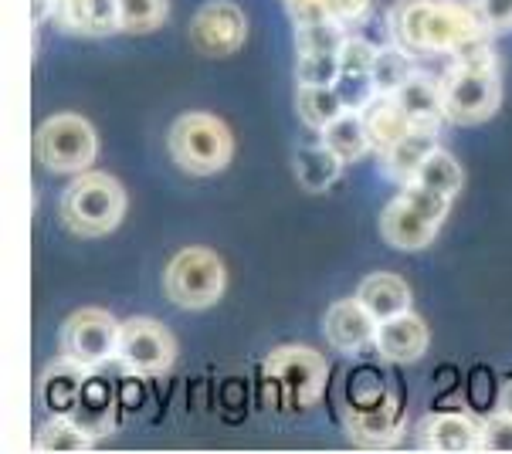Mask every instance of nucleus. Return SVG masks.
<instances>
[{"label":"nucleus","mask_w":512,"mask_h":454,"mask_svg":"<svg viewBox=\"0 0 512 454\" xmlns=\"http://www.w3.org/2000/svg\"><path fill=\"white\" fill-rule=\"evenodd\" d=\"M346 45V31L340 21H312L295 24V51L299 55H340Z\"/></svg>","instance_id":"obj_27"},{"label":"nucleus","mask_w":512,"mask_h":454,"mask_svg":"<svg viewBox=\"0 0 512 454\" xmlns=\"http://www.w3.org/2000/svg\"><path fill=\"white\" fill-rule=\"evenodd\" d=\"M228 288V268L211 248H184L170 258L163 272V292L173 305L190 312L211 309Z\"/></svg>","instance_id":"obj_6"},{"label":"nucleus","mask_w":512,"mask_h":454,"mask_svg":"<svg viewBox=\"0 0 512 454\" xmlns=\"http://www.w3.org/2000/svg\"><path fill=\"white\" fill-rule=\"evenodd\" d=\"M170 156L180 170L194 177H211L234 156V136L211 112H184L170 126Z\"/></svg>","instance_id":"obj_5"},{"label":"nucleus","mask_w":512,"mask_h":454,"mask_svg":"<svg viewBox=\"0 0 512 454\" xmlns=\"http://www.w3.org/2000/svg\"><path fill=\"white\" fill-rule=\"evenodd\" d=\"M285 11L295 24H312V21H329L326 0H285Z\"/></svg>","instance_id":"obj_34"},{"label":"nucleus","mask_w":512,"mask_h":454,"mask_svg":"<svg viewBox=\"0 0 512 454\" xmlns=\"http://www.w3.org/2000/svg\"><path fill=\"white\" fill-rule=\"evenodd\" d=\"M485 454H512V410H499V414L482 421V444Z\"/></svg>","instance_id":"obj_31"},{"label":"nucleus","mask_w":512,"mask_h":454,"mask_svg":"<svg viewBox=\"0 0 512 454\" xmlns=\"http://www.w3.org/2000/svg\"><path fill=\"white\" fill-rule=\"evenodd\" d=\"M34 156L51 173H85L99 156V133L85 116L58 112L34 133Z\"/></svg>","instance_id":"obj_7"},{"label":"nucleus","mask_w":512,"mask_h":454,"mask_svg":"<svg viewBox=\"0 0 512 454\" xmlns=\"http://www.w3.org/2000/svg\"><path fill=\"white\" fill-rule=\"evenodd\" d=\"M62 224L75 238H102L116 231L126 214V190L109 173H82L62 194Z\"/></svg>","instance_id":"obj_3"},{"label":"nucleus","mask_w":512,"mask_h":454,"mask_svg":"<svg viewBox=\"0 0 512 454\" xmlns=\"http://www.w3.org/2000/svg\"><path fill=\"white\" fill-rule=\"evenodd\" d=\"M414 75L418 72H414L411 51H404L401 45L377 48V58H373V89H377V95H397Z\"/></svg>","instance_id":"obj_26"},{"label":"nucleus","mask_w":512,"mask_h":454,"mask_svg":"<svg viewBox=\"0 0 512 454\" xmlns=\"http://www.w3.org/2000/svg\"><path fill=\"white\" fill-rule=\"evenodd\" d=\"M343 424L360 448H387L401 438V400L390 390L370 400H350L343 407Z\"/></svg>","instance_id":"obj_12"},{"label":"nucleus","mask_w":512,"mask_h":454,"mask_svg":"<svg viewBox=\"0 0 512 454\" xmlns=\"http://www.w3.org/2000/svg\"><path fill=\"white\" fill-rule=\"evenodd\" d=\"M326 11L333 21L350 24V21H360V17L370 11V0H326Z\"/></svg>","instance_id":"obj_35"},{"label":"nucleus","mask_w":512,"mask_h":454,"mask_svg":"<svg viewBox=\"0 0 512 454\" xmlns=\"http://www.w3.org/2000/svg\"><path fill=\"white\" fill-rule=\"evenodd\" d=\"M438 150V129L414 126L394 150L387 153V173L401 183H411L414 173L421 170V163Z\"/></svg>","instance_id":"obj_20"},{"label":"nucleus","mask_w":512,"mask_h":454,"mask_svg":"<svg viewBox=\"0 0 512 454\" xmlns=\"http://www.w3.org/2000/svg\"><path fill=\"white\" fill-rule=\"evenodd\" d=\"M170 17V0H119V24L129 34L163 28Z\"/></svg>","instance_id":"obj_29"},{"label":"nucleus","mask_w":512,"mask_h":454,"mask_svg":"<svg viewBox=\"0 0 512 454\" xmlns=\"http://www.w3.org/2000/svg\"><path fill=\"white\" fill-rule=\"evenodd\" d=\"M323 336H326V343L333 349H340V353H360V349L373 346L377 319L370 316V309L357 295H353V299H340L326 309Z\"/></svg>","instance_id":"obj_13"},{"label":"nucleus","mask_w":512,"mask_h":454,"mask_svg":"<svg viewBox=\"0 0 512 454\" xmlns=\"http://www.w3.org/2000/svg\"><path fill=\"white\" fill-rule=\"evenodd\" d=\"M373 58L377 48L363 38H346V45L340 51V72L343 75H373Z\"/></svg>","instance_id":"obj_32"},{"label":"nucleus","mask_w":512,"mask_h":454,"mask_svg":"<svg viewBox=\"0 0 512 454\" xmlns=\"http://www.w3.org/2000/svg\"><path fill=\"white\" fill-rule=\"evenodd\" d=\"M475 11L489 31H512V0H475Z\"/></svg>","instance_id":"obj_33"},{"label":"nucleus","mask_w":512,"mask_h":454,"mask_svg":"<svg viewBox=\"0 0 512 454\" xmlns=\"http://www.w3.org/2000/svg\"><path fill=\"white\" fill-rule=\"evenodd\" d=\"M397 102L401 109L411 116L414 126H428L438 129V122L445 119V102H441V85L428 82L424 75H414L411 82L397 92Z\"/></svg>","instance_id":"obj_22"},{"label":"nucleus","mask_w":512,"mask_h":454,"mask_svg":"<svg viewBox=\"0 0 512 454\" xmlns=\"http://www.w3.org/2000/svg\"><path fill=\"white\" fill-rule=\"evenodd\" d=\"M295 78H299V85H336V78H340V55H299Z\"/></svg>","instance_id":"obj_30"},{"label":"nucleus","mask_w":512,"mask_h":454,"mask_svg":"<svg viewBox=\"0 0 512 454\" xmlns=\"http://www.w3.org/2000/svg\"><path fill=\"white\" fill-rule=\"evenodd\" d=\"M265 380L295 410H306L326 394L329 366L323 353L309 346H279L265 360Z\"/></svg>","instance_id":"obj_8"},{"label":"nucleus","mask_w":512,"mask_h":454,"mask_svg":"<svg viewBox=\"0 0 512 454\" xmlns=\"http://www.w3.org/2000/svg\"><path fill=\"white\" fill-rule=\"evenodd\" d=\"M431 346V333L421 316L414 312H401L377 322V336H373V349L384 356L387 363H418Z\"/></svg>","instance_id":"obj_14"},{"label":"nucleus","mask_w":512,"mask_h":454,"mask_svg":"<svg viewBox=\"0 0 512 454\" xmlns=\"http://www.w3.org/2000/svg\"><path fill=\"white\" fill-rule=\"evenodd\" d=\"M482 17L458 0H397L390 7V34L411 55H455L482 41Z\"/></svg>","instance_id":"obj_1"},{"label":"nucleus","mask_w":512,"mask_h":454,"mask_svg":"<svg viewBox=\"0 0 512 454\" xmlns=\"http://www.w3.org/2000/svg\"><path fill=\"white\" fill-rule=\"evenodd\" d=\"M451 200L424 190L418 183H404V190L397 194L380 214V234L390 248L397 251H421L435 241L438 227L445 224Z\"/></svg>","instance_id":"obj_4"},{"label":"nucleus","mask_w":512,"mask_h":454,"mask_svg":"<svg viewBox=\"0 0 512 454\" xmlns=\"http://www.w3.org/2000/svg\"><path fill=\"white\" fill-rule=\"evenodd\" d=\"M343 173V160L319 139V146H299L295 150V177L306 190L319 194V190L333 187Z\"/></svg>","instance_id":"obj_21"},{"label":"nucleus","mask_w":512,"mask_h":454,"mask_svg":"<svg viewBox=\"0 0 512 454\" xmlns=\"http://www.w3.org/2000/svg\"><path fill=\"white\" fill-rule=\"evenodd\" d=\"M95 431H89L85 424H78L72 414H58L38 431L34 448L38 451H55V454H72V451H92Z\"/></svg>","instance_id":"obj_23"},{"label":"nucleus","mask_w":512,"mask_h":454,"mask_svg":"<svg viewBox=\"0 0 512 454\" xmlns=\"http://www.w3.org/2000/svg\"><path fill=\"white\" fill-rule=\"evenodd\" d=\"M119 329L123 322L106 309H78L62 326V356L85 370L106 366L119 353Z\"/></svg>","instance_id":"obj_9"},{"label":"nucleus","mask_w":512,"mask_h":454,"mask_svg":"<svg viewBox=\"0 0 512 454\" xmlns=\"http://www.w3.org/2000/svg\"><path fill=\"white\" fill-rule=\"evenodd\" d=\"M357 299L367 305L370 316L377 322H384L390 316H401V312H411V285L404 282L401 275L390 272H373L360 282Z\"/></svg>","instance_id":"obj_18"},{"label":"nucleus","mask_w":512,"mask_h":454,"mask_svg":"<svg viewBox=\"0 0 512 454\" xmlns=\"http://www.w3.org/2000/svg\"><path fill=\"white\" fill-rule=\"evenodd\" d=\"M85 377H89V370H85V366H78V363L68 360V356H62V360H58L45 373V397H48V404L55 407V410L72 407L75 400H78V390H82Z\"/></svg>","instance_id":"obj_28"},{"label":"nucleus","mask_w":512,"mask_h":454,"mask_svg":"<svg viewBox=\"0 0 512 454\" xmlns=\"http://www.w3.org/2000/svg\"><path fill=\"white\" fill-rule=\"evenodd\" d=\"M248 38V17L231 0H211L190 21V45L207 58H228Z\"/></svg>","instance_id":"obj_11"},{"label":"nucleus","mask_w":512,"mask_h":454,"mask_svg":"<svg viewBox=\"0 0 512 454\" xmlns=\"http://www.w3.org/2000/svg\"><path fill=\"white\" fill-rule=\"evenodd\" d=\"M502 99V82L496 55L485 41H472L462 51H455V65L441 78V102H445V119L455 126H475L496 116Z\"/></svg>","instance_id":"obj_2"},{"label":"nucleus","mask_w":512,"mask_h":454,"mask_svg":"<svg viewBox=\"0 0 512 454\" xmlns=\"http://www.w3.org/2000/svg\"><path fill=\"white\" fill-rule=\"evenodd\" d=\"M482 444V424L468 414H431L421 424V448L431 454H475Z\"/></svg>","instance_id":"obj_15"},{"label":"nucleus","mask_w":512,"mask_h":454,"mask_svg":"<svg viewBox=\"0 0 512 454\" xmlns=\"http://www.w3.org/2000/svg\"><path fill=\"white\" fill-rule=\"evenodd\" d=\"M55 14L65 31L85 34V38H106V34L123 31L119 0H58Z\"/></svg>","instance_id":"obj_16"},{"label":"nucleus","mask_w":512,"mask_h":454,"mask_svg":"<svg viewBox=\"0 0 512 454\" xmlns=\"http://www.w3.org/2000/svg\"><path fill=\"white\" fill-rule=\"evenodd\" d=\"M295 109H299V119L306 122L309 129L323 133L346 106L333 85H299V92H295Z\"/></svg>","instance_id":"obj_24"},{"label":"nucleus","mask_w":512,"mask_h":454,"mask_svg":"<svg viewBox=\"0 0 512 454\" xmlns=\"http://www.w3.org/2000/svg\"><path fill=\"white\" fill-rule=\"evenodd\" d=\"M319 139L340 156L343 163H353V160H363L370 146V133H367V122H363V112L360 109H343L329 126L319 133Z\"/></svg>","instance_id":"obj_19"},{"label":"nucleus","mask_w":512,"mask_h":454,"mask_svg":"<svg viewBox=\"0 0 512 454\" xmlns=\"http://www.w3.org/2000/svg\"><path fill=\"white\" fill-rule=\"evenodd\" d=\"M363 112V122H367V133H370V146L377 153H390L401 139L411 133L414 122L411 116L401 109V102H397V95H377V99L370 102Z\"/></svg>","instance_id":"obj_17"},{"label":"nucleus","mask_w":512,"mask_h":454,"mask_svg":"<svg viewBox=\"0 0 512 454\" xmlns=\"http://www.w3.org/2000/svg\"><path fill=\"white\" fill-rule=\"evenodd\" d=\"M55 7H58V0H31V24L34 28H38L48 14H55Z\"/></svg>","instance_id":"obj_36"},{"label":"nucleus","mask_w":512,"mask_h":454,"mask_svg":"<svg viewBox=\"0 0 512 454\" xmlns=\"http://www.w3.org/2000/svg\"><path fill=\"white\" fill-rule=\"evenodd\" d=\"M411 183H418V187H424V190H435V194L455 200L458 190H462V183H465V170L458 167V160L451 153L435 150L428 160L421 163V170L414 173Z\"/></svg>","instance_id":"obj_25"},{"label":"nucleus","mask_w":512,"mask_h":454,"mask_svg":"<svg viewBox=\"0 0 512 454\" xmlns=\"http://www.w3.org/2000/svg\"><path fill=\"white\" fill-rule=\"evenodd\" d=\"M119 366L133 377H160L177 360V343H173L170 329L156 319L136 316L126 319L119 329Z\"/></svg>","instance_id":"obj_10"}]
</instances>
